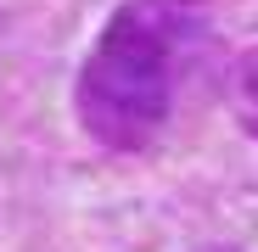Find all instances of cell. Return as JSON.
Instances as JSON below:
<instances>
[{"instance_id":"cell-1","label":"cell","mask_w":258,"mask_h":252,"mask_svg":"<svg viewBox=\"0 0 258 252\" xmlns=\"http://www.w3.org/2000/svg\"><path fill=\"white\" fill-rule=\"evenodd\" d=\"M191 56V12L180 0H123L79 73V123L112 151L146 146Z\"/></svg>"},{"instance_id":"cell-2","label":"cell","mask_w":258,"mask_h":252,"mask_svg":"<svg viewBox=\"0 0 258 252\" xmlns=\"http://www.w3.org/2000/svg\"><path fill=\"white\" fill-rule=\"evenodd\" d=\"M230 107L247 129L258 135V51H247L236 67H230Z\"/></svg>"}]
</instances>
